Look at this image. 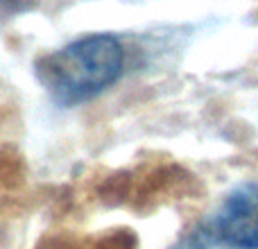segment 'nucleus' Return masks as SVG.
<instances>
[{"mask_svg": "<svg viewBox=\"0 0 258 249\" xmlns=\"http://www.w3.org/2000/svg\"><path fill=\"white\" fill-rule=\"evenodd\" d=\"M125 68V48L113 34H89L36 61V77L61 107L89 102L116 84Z\"/></svg>", "mask_w": 258, "mask_h": 249, "instance_id": "obj_1", "label": "nucleus"}, {"mask_svg": "<svg viewBox=\"0 0 258 249\" xmlns=\"http://www.w3.org/2000/svg\"><path fill=\"white\" fill-rule=\"evenodd\" d=\"M206 231L229 249H258V183L236 188Z\"/></svg>", "mask_w": 258, "mask_h": 249, "instance_id": "obj_2", "label": "nucleus"}]
</instances>
